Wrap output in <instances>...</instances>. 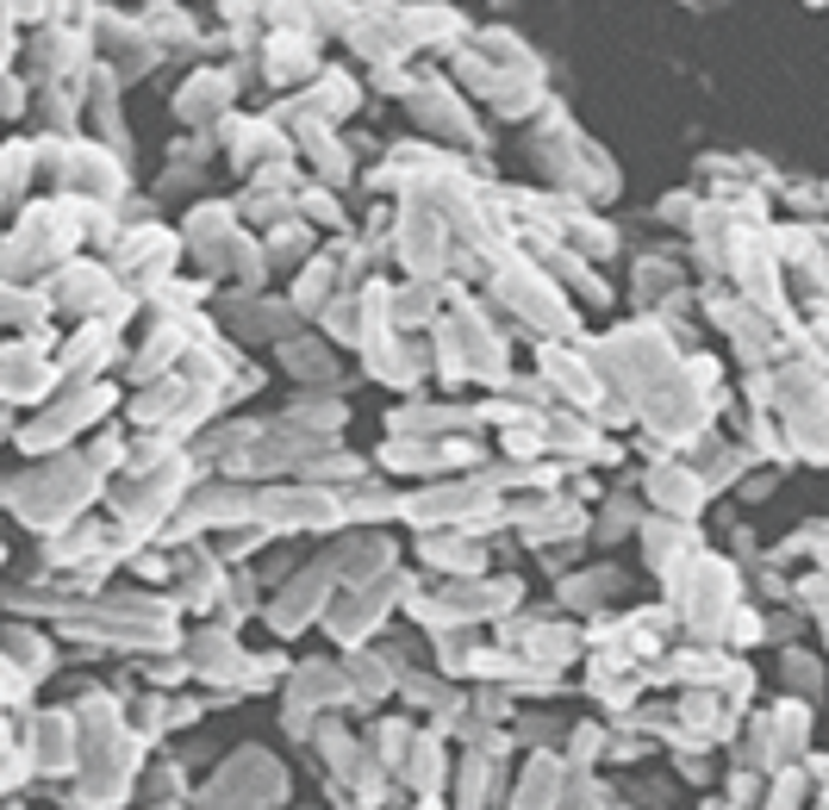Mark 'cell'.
Returning a JSON list of instances; mask_svg holds the SVG:
<instances>
[{
    "label": "cell",
    "mask_w": 829,
    "mask_h": 810,
    "mask_svg": "<svg viewBox=\"0 0 829 810\" xmlns=\"http://www.w3.org/2000/svg\"><path fill=\"white\" fill-rule=\"evenodd\" d=\"M76 711H51L32 723V742H25V761H32V773H69L76 767Z\"/></svg>",
    "instance_id": "1"
},
{
    "label": "cell",
    "mask_w": 829,
    "mask_h": 810,
    "mask_svg": "<svg viewBox=\"0 0 829 810\" xmlns=\"http://www.w3.org/2000/svg\"><path fill=\"white\" fill-rule=\"evenodd\" d=\"M561 798H568V767H561L556 754L549 761H530L524 767V786H518V810H561Z\"/></svg>",
    "instance_id": "2"
},
{
    "label": "cell",
    "mask_w": 829,
    "mask_h": 810,
    "mask_svg": "<svg viewBox=\"0 0 829 810\" xmlns=\"http://www.w3.org/2000/svg\"><path fill=\"white\" fill-rule=\"evenodd\" d=\"M617 593V567H593V574H574L568 586V605H598V598Z\"/></svg>",
    "instance_id": "3"
},
{
    "label": "cell",
    "mask_w": 829,
    "mask_h": 810,
    "mask_svg": "<svg viewBox=\"0 0 829 810\" xmlns=\"http://www.w3.org/2000/svg\"><path fill=\"white\" fill-rule=\"evenodd\" d=\"M69 281H88V269H76ZM107 293H113V274H107V269H94V300H107ZM57 300H63V306H88V288H63Z\"/></svg>",
    "instance_id": "4"
},
{
    "label": "cell",
    "mask_w": 829,
    "mask_h": 810,
    "mask_svg": "<svg viewBox=\"0 0 829 810\" xmlns=\"http://www.w3.org/2000/svg\"><path fill=\"white\" fill-rule=\"evenodd\" d=\"M598 749H605V735H598V723H574V761H593Z\"/></svg>",
    "instance_id": "5"
},
{
    "label": "cell",
    "mask_w": 829,
    "mask_h": 810,
    "mask_svg": "<svg viewBox=\"0 0 829 810\" xmlns=\"http://www.w3.org/2000/svg\"><path fill=\"white\" fill-rule=\"evenodd\" d=\"M0 754H13V735H7V717H0Z\"/></svg>",
    "instance_id": "6"
}]
</instances>
